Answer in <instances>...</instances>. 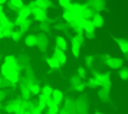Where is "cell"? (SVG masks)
<instances>
[{"label":"cell","instance_id":"4dcf8cb0","mask_svg":"<svg viewBox=\"0 0 128 114\" xmlns=\"http://www.w3.org/2000/svg\"><path fill=\"white\" fill-rule=\"evenodd\" d=\"M14 42H20L22 39H23V34L19 31V30H13L12 31V34H11V37H10Z\"/></svg>","mask_w":128,"mask_h":114},{"label":"cell","instance_id":"7dc6e473","mask_svg":"<svg viewBox=\"0 0 128 114\" xmlns=\"http://www.w3.org/2000/svg\"><path fill=\"white\" fill-rule=\"evenodd\" d=\"M6 96H7V94H6V92L4 91V90H2V89H0V103L3 101V100H5V98H6Z\"/></svg>","mask_w":128,"mask_h":114},{"label":"cell","instance_id":"ac0fdd59","mask_svg":"<svg viewBox=\"0 0 128 114\" xmlns=\"http://www.w3.org/2000/svg\"><path fill=\"white\" fill-rule=\"evenodd\" d=\"M12 28V29H15V26L13 24L12 21H10L8 19V17L6 16L5 12H1L0 13V29H3V28Z\"/></svg>","mask_w":128,"mask_h":114},{"label":"cell","instance_id":"f5cc1de1","mask_svg":"<svg viewBox=\"0 0 128 114\" xmlns=\"http://www.w3.org/2000/svg\"><path fill=\"white\" fill-rule=\"evenodd\" d=\"M5 3H7V0H0V5L3 6V4H5Z\"/></svg>","mask_w":128,"mask_h":114},{"label":"cell","instance_id":"5bb4252c","mask_svg":"<svg viewBox=\"0 0 128 114\" xmlns=\"http://www.w3.org/2000/svg\"><path fill=\"white\" fill-rule=\"evenodd\" d=\"M113 39H114V41L116 42L117 46L119 47L120 51L126 56V54H127V52H128V41H127V39L122 38V37H120V38H119V37H114Z\"/></svg>","mask_w":128,"mask_h":114},{"label":"cell","instance_id":"db71d44e","mask_svg":"<svg viewBox=\"0 0 128 114\" xmlns=\"http://www.w3.org/2000/svg\"><path fill=\"white\" fill-rule=\"evenodd\" d=\"M94 114H106V113H103V112H99V111H97V112H95Z\"/></svg>","mask_w":128,"mask_h":114},{"label":"cell","instance_id":"8fae6325","mask_svg":"<svg viewBox=\"0 0 128 114\" xmlns=\"http://www.w3.org/2000/svg\"><path fill=\"white\" fill-rule=\"evenodd\" d=\"M53 57L59 62V64L61 66H64L67 62V56H66L65 52L56 47H54V50H53Z\"/></svg>","mask_w":128,"mask_h":114},{"label":"cell","instance_id":"f546056e","mask_svg":"<svg viewBox=\"0 0 128 114\" xmlns=\"http://www.w3.org/2000/svg\"><path fill=\"white\" fill-rule=\"evenodd\" d=\"M62 19L65 22H71V21H74L75 20V17L71 13L70 10H64L63 13H62Z\"/></svg>","mask_w":128,"mask_h":114},{"label":"cell","instance_id":"3957f363","mask_svg":"<svg viewBox=\"0 0 128 114\" xmlns=\"http://www.w3.org/2000/svg\"><path fill=\"white\" fill-rule=\"evenodd\" d=\"M30 15H31V9H30L26 4H24L23 7L20 8V9L18 10V12H17V16H16L15 20L13 21L14 26H15V27H18L19 24H20L23 20L28 19V18L30 17Z\"/></svg>","mask_w":128,"mask_h":114},{"label":"cell","instance_id":"94428289","mask_svg":"<svg viewBox=\"0 0 128 114\" xmlns=\"http://www.w3.org/2000/svg\"><path fill=\"white\" fill-rule=\"evenodd\" d=\"M0 106H1V103H0Z\"/></svg>","mask_w":128,"mask_h":114},{"label":"cell","instance_id":"f907efd6","mask_svg":"<svg viewBox=\"0 0 128 114\" xmlns=\"http://www.w3.org/2000/svg\"><path fill=\"white\" fill-rule=\"evenodd\" d=\"M7 8H8L10 11H12V12H16V13L18 12V9H16V8H15V7H13L12 5H10L9 3L7 4Z\"/></svg>","mask_w":128,"mask_h":114},{"label":"cell","instance_id":"4fadbf2b","mask_svg":"<svg viewBox=\"0 0 128 114\" xmlns=\"http://www.w3.org/2000/svg\"><path fill=\"white\" fill-rule=\"evenodd\" d=\"M55 47L66 52L68 50V43H67L66 38L61 35H57L55 37Z\"/></svg>","mask_w":128,"mask_h":114},{"label":"cell","instance_id":"9f6ffc18","mask_svg":"<svg viewBox=\"0 0 128 114\" xmlns=\"http://www.w3.org/2000/svg\"><path fill=\"white\" fill-rule=\"evenodd\" d=\"M24 111H20V112H17V113H14V114H23Z\"/></svg>","mask_w":128,"mask_h":114},{"label":"cell","instance_id":"1f68e13d","mask_svg":"<svg viewBox=\"0 0 128 114\" xmlns=\"http://www.w3.org/2000/svg\"><path fill=\"white\" fill-rule=\"evenodd\" d=\"M118 76L123 81H127V79H128V68L125 67V66H123L122 68H120L119 71H118Z\"/></svg>","mask_w":128,"mask_h":114},{"label":"cell","instance_id":"74e56055","mask_svg":"<svg viewBox=\"0 0 128 114\" xmlns=\"http://www.w3.org/2000/svg\"><path fill=\"white\" fill-rule=\"evenodd\" d=\"M29 91L31 94L33 95H38L40 94V86L37 84V83H32L30 86H29Z\"/></svg>","mask_w":128,"mask_h":114},{"label":"cell","instance_id":"7a4b0ae2","mask_svg":"<svg viewBox=\"0 0 128 114\" xmlns=\"http://www.w3.org/2000/svg\"><path fill=\"white\" fill-rule=\"evenodd\" d=\"M93 78L95 79L98 87H104V88H108L111 89L112 86V82H111V77H110V73L109 72H104V73H98L93 71Z\"/></svg>","mask_w":128,"mask_h":114},{"label":"cell","instance_id":"603a6c76","mask_svg":"<svg viewBox=\"0 0 128 114\" xmlns=\"http://www.w3.org/2000/svg\"><path fill=\"white\" fill-rule=\"evenodd\" d=\"M66 110H68L71 114H76V109H75V103H74V99L72 98H66L64 100V106H63Z\"/></svg>","mask_w":128,"mask_h":114},{"label":"cell","instance_id":"44dd1931","mask_svg":"<svg viewBox=\"0 0 128 114\" xmlns=\"http://www.w3.org/2000/svg\"><path fill=\"white\" fill-rule=\"evenodd\" d=\"M24 40V44L29 47V48H32L34 46H36V43H37V37L35 34H27L25 35V37L23 38Z\"/></svg>","mask_w":128,"mask_h":114},{"label":"cell","instance_id":"d6a6232c","mask_svg":"<svg viewBox=\"0 0 128 114\" xmlns=\"http://www.w3.org/2000/svg\"><path fill=\"white\" fill-rule=\"evenodd\" d=\"M84 84H85V87H88L90 89H96L98 87V85H97V83L93 77L86 79V81H84Z\"/></svg>","mask_w":128,"mask_h":114},{"label":"cell","instance_id":"f1b7e54d","mask_svg":"<svg viewBox=\"0 0 128 114\" xmlns=\"http://www.w3.org/2000/svg\"><path fill=\"white\" fill-rule=\"evenodd\" d=\"M70 41H74V42L78 43L80 46H82L85 43L83 34H74L73 36H70Z\"/></svg>","mask_w":128,"mask_h":114},{"label":"cell","instance_id":"e0dca14e","mask_svg":"<svg viewBox=\"0 0 128 114\" xmlns=\"http://www.w3.org/2000/svg\"><path fill=\"white\" fill-rule=\"evenodd\" d=\"M56 105H61L63 103V100H64V94L61 90L59 89H53L52 90V94H51V97H50Z\"/></svg>","mask_w":128,"mask_h":114},{"label":"cell","instance_id":"680465c9","mask_svg":"<svg viewBox=\"0 0 128 114\" xmlns=\"http://www.w3.org/2000/svg\"><path fill=\"white\" fill-rule=\"evenodd\" d=\"M23 114H32V113H30V112H28V111H26V112H24Z\"/></svg>","mask_w":128,"mask_h":114},{"label":"cell","instance_id":"ffe728a7","mask_svg":"<svg viewBox=\"0 0 128 114\" xmlns=\"http://www.w3.org/2000/svg\"><path fill=\"white\" fill-rule=\"evenodd\" d=\"M39 29L42 31V33L44 34H51V30H52V20L51 19H47L46 21L40 22L39 23Z\"/></svg>","mask_w":128,"mask_h":114},{"label":"cell","instance_id":"ee69618b","mask_svg":"<svg viewBox=\"0 0 128 114\" xmlns=\"http://www.w3.org/2000/svg\"><path fill=\"white\" fill-rule=\"evenodd\" d=\"M10 85H13L11 84L10 82H8L3 76H0V89L1 88H6V87H9Z\"/></svg>","mask_w":128,"mask_h":114},{"label":"cell","instance_id":"f6af8a7d","mask_svg":"<svg viewBox=\"0 0 128 114\" xmlns=\"http://www.w3.org/2000/svg\"><path fill=\"white\" fill-rule=\"evenodd\" d=\"M109 57H110V55H109L108 53H102L101 55H99V60H100L102 63H104V64H105L106 60H107Z\"/></svg>","mask_w":128,"mask_h":114},{"label":"cell","instance_id":"5b68a950","mask_svg":"<svg viewBox=\"0 0 128 114\" xmlns=\"http://www.w3.org/2000/svg\"><path fill=\"white\" fill-rule=\"evenodd\" d=\"M75 103V109H76V114H87L88 111V100L84 97H79L76 100H74Z\"/></svg>","mask_w":128,"mask_h":114},{"label":"cell","instance_id":"9a60e30c","mask_svg":"<svg viewBox=\"0 0 128 114\" xmlns=\"http://www.w3.org/2000/svg\"><path fill=\"white\" fill-rule=\"evenodd\" d=\"M110 90L108 88L100 87L97 91V97L101 102H108L110 99Z\"/></svg>","mask_w":128,"mask_h":114},{"label":"cell","instance_id":"ab89813d","mask_svg":"<svg viewBox=\"0 0 128 114\" xmlns=\"http://www.w3.org/2000/svg\"><path fill=\"white\" fill-rule=\"evenodd\" d=\"M58 3L64 10H68L71 7V4H72L71 0H58Z\"/></svg>","mask_w":128,"mask_h":114},{"label":"cell","instance_id":"c3c4849f","mask_svg":"<svg viewBox=\"0 0 128 114\" xmlns=\"http://www.w3.org/2000/svg\"><path fill=\"white\" fill-rule=\"evenodd\" d=\"M58 114H71L68 110H66L64 107H62V108H59V112H58Z\"/></svg>","mask_w":128,"mask_h":114},{"label":"cell","instance_id":"91938a15","mask_svg":"<svg viewBox=\"0 0 128 114\" xmlns=\"http://www.w3.org/2000/svg\"><path fill=\"white\" fill-rule=\"evenodd\" d=\"M39 114H43V113H39Z\"/></svg>","mask_w":128,"mask_h":114},{"label":"cell","instance_id":"d4e9b609","mask_svg":"<svg viewBox=\"0 0 128 114\" xmlns=\"http://www.w3.org/2000/svg\"><path fill=\"white\" fill-rule=\"evenodd\" d=\"M31 23H32V21L28 18V19H25V20H23L20 24H19V31L24 35L25 33H27L28 32V30L30 29V26H31Z\"/></svg>","mask_w":128,"mask_h":114},{"label":"cell","instance_id":"30bf717a","mask_svg":"<svg viewBox=\"0 0 128 114\" xmlns=\"http://www.w3.org/2000/svg\"><path fill=\"white\" fill-rule=\"evenodd\" d=\"M37 37V43H36V46L38 47V49L42 52H45L47 50V47H48V44H49V38L47 36V34H44V33H40L38 35H36Z\"/></svg>","mask_w":128,"mask_h":114},{"label":"cell","instance_id":"cb8c5ba5","mask_svg":"<svg viewBox=\"0 0 128 114\" xmlns=\"http://www.w3.org/2000/svg\"><path fill=\"white\" fill-rule=\"evenodd\" d=\"M94 13L95 12L90 7H88L86 4H82V17H83V19L91 20V18L93 17Z\"/></svg>","mask_w":128,"mask_h":114},{"label":"cell","instance_id":"b9f144b4","mask_svg":"<svg viewBox=\"0 0 128 114\" xmlns=\"http://www.w3.org/2000/svg\"><path fill=\"white\" fill-rule=\"evenodd\" d=\"M13 30H14V29H12V28H8V27L1 29V32H2V36H3V38H10Z\"/></svg>","mask_w":128,"mask_h":114},{"label":"cell","instance_id":"9c48e42d","mask_svg":"<svg viewBox=\"0 0 128 114\" xmlns=\"http://www.w3.org/2000/svg\"><path fill=\"white\" fill-rule=\"evenodd\" d=\"M84 4H86L88 7H90L95 13H100L106 7V2L104 0H88Z\"/></svg>","mask_w":128,"mask_h":114},{"label":"cell","instance_id":"8992f818","mask_svg":"<svg viewBox=\"0 0 128 114\" xmlns=\"http://www.w3.org/2000/svg\"><path fill=\"white\" fill-rule=\"evenodd\" d=\"M105 64L107 65L108 68L112 69V70H119L120 68H122L124 66V60L122 58H119V57H113V56H110Z\"/></svg>","mask_w":128,"mask_h":114},{"label":"cell","instance_id":"bcb514c9","mask_svg":"<svg viewBox=\"0 0 128 114\" xmlns=\"http://www.w3.org/2000/svg\"><path fill=\"white\" fill-rule=\"evenodd\" d=\"M54 105H56L55 102H54L51 98H48L47 101H46V108H48V107H52V106H54Z\"/></svg>","mask_w":128,"mask_h":114},{"label":"cell","instance_id":"7402d4cb","mask_svg":"<svg viewBox=\"0 0 128 114\" xmlns=\"http://www.w3.org/2000/svg\"><path fill=\"white\" fill-rule=\"evenodd\" d=\"M34 3L36 7H39L44 11H47L53 6V3L51 2V0H34Z\"/></svg>","mask_w":128,"mask_h":114},{"label":"cell","instance_id":"d590c367","mask_svg":"<svg viewBox=\"0 0 128 114\" xmlns=\"http://www.w3.org/2000/svg\"><path fill=\"white\" fill-rule=\"evenodd\" d=\"M93 62H94V56L91 55V54H87L85 57H84V64L87 68H91L92 65H93Z\"/></svg>","mask_w":128,"mask_h":114},{"label":"cell","instance_id":"681fc988","mask_svg":"<svg viewBox=\"0 0 128 114\" xmlns=\"http://www.w3.org/2000/svg\"><path fill=\"white\" fill-rule=\"evenodd\" d=\"M37 96H38V100H40V101H43V102H45V103H46V101H47V99H48L47 97L43 96L42 94H38Z\"/></svg>","mask_w":128,"mask_h":114},{"label":"cell","instance_id":"52a82bcc","mask_svg":"<svg viewBox=\"0 0 128 114\" xmlns=\"http://www.w3.org/2000/svg\"><path fill=\"white\" fill-rule=\"evenodd\" d=\"M70 85L71 87L73 88V90H75L76 92H83L85 90V84H84V81L78 76V75H73L71 78H70Z\"/></svg>","mask_w":128,"mask_h":114},{"label":"cell","instance_id":"2e32d148","mask_svg":"<svg viewBox=\"0 0 128 114\" xmlns=\"http://www.w3.org/2000/svg\"><path fill=\"white\" fill-rule=\"evenodd\" d=\"M91 22L95 29H101L104 27V18L100 13H94L93 17L91 18Z\"/></svg>","mask_w":128,"mask_h":114},{"label":"cell","instance_id":"d6986e66","mask_svg":"<svg viewBox=\"0 0 128 114\" xmlns=\"http://www.w3.org/2000/svg\"><path fill=\"white\" fill-rule=\"evenodd\" d=\"M66 23H67V29L71 30L73 33H75V34H83L84 33V30L79 25L77 20H74L71 22H66Z\"/></svg>","mask_w":128,"mask_h":114},{"label":"cell","instance_id":"4316f807","mask_svg":"<svg viewBox=\"0 0 128 114\" xmlns=\"http://www.w3.org/2000/svg\"><path fill=\"white\" fill-rule=\"evenodd\" d=\"M70 43H71V52H72L73 56H74L75 58H78V57L80 56L81 46H80L78 43L74 42V41H70Z\"/></svg>","mask_w":128,"mask_h":114},{"label":"cell","instance_id":"f35d334b","mask_svg":"<svg viewBox=\"0 0 128 114\" xmlns=\"http://www.w3.org/2000/svg\"><path fill=\"white\" fill-rule=\"evenodd\" d=\"M10 5H12L13 7H15L16 9H20V8H22L23 7V5H24V2H23V0H9V2H8Z\"/></svg>","mask_w":128,"mask_h":114},{"label":"cell","instance_id":"6f0895ef","mask_svg":"<svg viewBox=\"0 0 128 114\" xmlns=\"http://www.w3.org/2000/svg\"><path fill=\"white\" fill-rule=\"evenodd\" d=\"M0 39H3V36H2V32H1V29H0Z\"/></svg>","mask_w":128,"mask_h":114},{"label":"cell","instance_id":"7c38bea8","mask_svg":"<svg viewBox=\"0 0 128 114\" xmlns=\"http://www.w3.org/2000/svg\"><path fill=\"white\" fill-rule=\"evenodd\" d=\"M71 11V13L74 15L75 20H79L82 19V4L80 3H72L71 7L68 9Z\"/></svg>","mask_w":128,"mask_h":114},{"label":"cell","instance_id":"83f0119b","mask_svg":"<svg viewBox=\"0 0 128 114\" xmlns=\"http://www.w3.org/2000/svg\"><path fill=\"white\" fill-rule=\"evenodd\" d=\"M46 63L47 65L51 68V69H59L61 67V65L59 64V62L52 56V57H47L46 58Z\"/></svg>","mask_w":128,"mask_h":114},{"label":"cell","instance_id":"e575fe53","mask_svg":"<svg viewBox=\"0 0 128 114\" xmlns=\"http://www.w3.org/2000/svg\"><path fill=\"white\" fill-rule=\"evenodd\" d=\"M52 88H51V86H49V85H44L43 87H42V89H41V94L43 95V96H45V97H47V98H50L51 97V94H52Z\"/></svg>","mask_w":128,"mask_h":114},{"label":"cell","instance_id":"11a10c76","mask_svg":"<svg viewBox=\"0 0 128 114\" xmlns=\"http://www.w3.org/2000/svg\"><path fill=\"white\" fill-rule=\"evenodd\" d=\"M1 12H3V6L2 5H0V13Z\"/></svg>","mask_w":128,"mask_h":114},{"label":"cell","instance_id":"ba28073f","mask_svg":"<svg viewBox=\"0 0 128 114\" xmlns=\"http://www.w3.org/2000/svg\"><path fill=\"white\" fill-rule=\"evenodd\" d=\"M31 15L33 16V19L37 22H43V21H46L49 17L47 15V11H44L43 9L39 8V7H34L31 9Z\"/></svg>","mask_w":128,"mask_h":114},{"label":"cell","instance_id":"816d5d0a","mask_svg":"<svg viewBox=\"0 0 128 114\" xmlns=\"http://www.w3.org/2000/svg\"><path fill=\"white\" fill-rule=\"evenodd\" d=\"M26 5H27V6H28L30 9L34 8V7H35V3H34V0H33V1H30V2H29L28 4H26Z\"/></svg>","mask_w":128,"mask_h":114},{"label":"cell","instance_id":"6da1fadb","mask_svg":"<svg viewBox=\"0 0 128 114\" xmlns=\"http://www.w3.org/2000/svg\"><path fill=\"white\" fill-rule=\"evenodd\" d=\"M0 71H1V75L8 81L10 82L11 84L15 85L16 83L19 82L20 80V69L18 67H15V66H11L9 64H6V63H2L1 65V68H0Z\"/></svg>","mask_w":128,"mask_h":114},{"label":"cell","instance_id":"8d00e7d4","mask_svg":"<svg viewBox=\"0 0 128 114\" xmlns=\"http://www.w3.org/2000/svg\"><path fill=\"white\" fill-rule=\"evenodd\" d=\"M76 75H78L82 80H83V79H86V76H87V70H86V68L83 67V66H79V67H77Z\"/></svg>","mask_w":128,"mask_h":114},{"label":"cell","instance_id":"7bdbcfd3","mask_svg":"<svg viewBox=\"0 0 128 114\" xmlns=\"http://www.w3.org/2000/svg\"><path fill=\"white\" fill-rule=\"evenodd\" d=\"M59 112V106L54 105L52 107H48L47 110L45 111V114H58Z\"/></svg>","mask_w":128,"mask_h":114},{"label":"cell","instance_id":"60d3db41","mask_svg":"<svg viewBox=\"0 0 128 114\" xmlns=\"http://www.w3.org/2000/svg\"><path fill=\"white\" fill-rule=\"evenodd\" d=\"M84 39L88 41H94L96 39V32H84Z\"/></svg>","mask_w":128,"mask_h":114},{"label":"cell","instance_id":"277c9868","mask_svg":"<svg viewBox=\"0 0 128 114\" xmlns=\"http://www.w3.org/2000/svg\"><path fill=\"white\" fill-rule=\"evenodd\" d=\"M22 99L21 98H16L12 101H9L8 103H6V105L4 106V110L9 113V114H14L20 111H23L21 109V104H22Z\"/></svg>","mask_w":128,"mask_h":114},{"label":"cell","instance_id":"836d02e7","mask_svg":"<svg viewBox=\"0 0 128 114\" xmlns=\"http://www.w3.org/2000/svg\"><path fill=\"white\" fill-rule=\"evenodd\" d=\"M52 28L56 29L57 31H65L67 30V23L65 21L61 22H55V24L52 26Z\"/></svg>","mask_w":128,"mask_h":114},{"label":"cell","instance_id":"484cf974","mask_svg":"<svg viewBox=\"0 0 128 114\" xmlns=\"http://www.w3.org/2000/svg\"><path fill=\"white\" fill-rule=\"evenodd\" d=\"M20 93H21V99L22 100H30L31 99V93L29 91V89L20 83Z\"/></svg>","mask_w":128,"mask_h":114}]
</instances>
